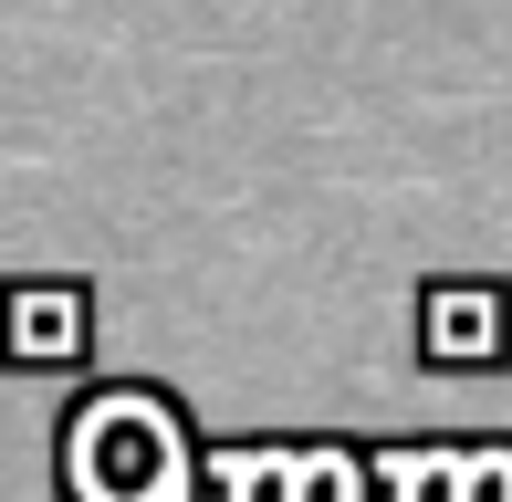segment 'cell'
<instances>
[{"mask_svg": "<svg viewBox=\"0 0 512 502\" xmlns=\"http://www.w3.org/2000/svg\"><path fill=\"white\" fill-rule=\"evenodd\" d=\"M502 304H492V293H439V304H429V356H492L502 346Z\"/></svg>", "mask_w": 512, "mask_h": 502, "instance_id": "cell-1", "label": "cell"}, {"mask_svg": "<svg viewBox=\"0 0 512 502\" xmlns=\"http://www.w3.org/2000/svg\"><path fill=\"white\" fill-rule=\"evenodd\" d=\"M74 335H63V304H21V356H63Z\"/></svg>", "mask_w": 512, "mask_h": 502, "instance_id": "cell-2", "label": "cell"}]
</instances>
